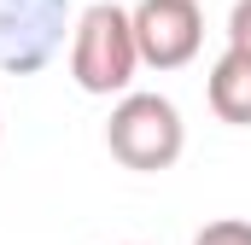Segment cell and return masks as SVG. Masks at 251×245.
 I'll return each instance as SVG.
<instances>
[{"label":"cell","mask_w":251,"mask_h":245,"mask_svg":"<svg viewBox=\"0 0 251 245\" xmlns=\"http://www.w3.org/2000/svg\"><path fill=\"white\" fill-rule=\"evenodd\" d=\"M128 18H134L140 64H152V70H181L204 47V12H199V0H140Z\"/></svg>","instance_id":"obj_4"},{"label":"cell","mask_w":251,"mask_h":245,"mask_svg":"<svg viewBox=\"0 0 251 245\" xmlns=\"http://www.w3.org/2000/svg\"><path fill=\"white\" fill-rule=\"evenodd\" d=\"M140 70V41H134V18L123 6L100 0L76 18L70 29V76L82 94H128Z\"/></svg>","instance_id":"obj_1"},{"label":"cell","mask_w":251,"mask_h":245,"mask_svg":"<svg viewBox=\"0 0 251 245\" xmlns=\"http://www.w3.org/2000/svg\"><path fill=\"white\" fill-rule=\"evenodd\" d=\"M228 47L251 53V0H234V12H228Z\"/></svg>","instance_id":"obj_7"},{"label":"cell","mask_w":251,"mask_h":245,"mask_svg":"<svg viewBox=\"0 0 251 245\" xmlns=\"http://www.w3.org/2000/svg\"><path fill=\"white\" fill-rule=\"evenodd\" d=\"M105 146H111V158L123 170L158 175V170H170L181 158L187 128H181V111L164 94H123L111 122H105Z\"/></svg>","instance_id":"obj_2"},{"label":"cell","mask_w":251,"mask_h":245,"mask_svg":"<svg viewBox=\"0 0 251 245\" xmlns=\"http://www.w3.org/2000/svg\"><path fill=\"white\" fill-rule=\"evenodd\" d=\"M193 245H251V222H240V216H216V222H204V228L193 234Z\"/></svg>","instance_id":"obj_6"},{"label":"cell","mask_w":251,"mask_h":245,"mask_svg":"<svg viewBox=\"0 0 251 245\" xmlns=\"http://www.w3.org/2000/svg\"><path fill=\"white\" fill-rule=\"evenodd\" d=\"M204 94H210V111H216L222 122L251 128V53L228 47L222 59L210 64V82H204Z\"/></svg>","instance_id":"obj_5"},{"label":"cell","mask_w":251,"mask_h":245,"mask_svg":"<svg viewBox=\"0 0 251 245\" xmlns=\"http://www.w3.org/2000/svg\"><path fill=\"white\" fill-rule=\"evenodd\" d=\"M70 29V0H0V70L35 76L47 70Z\"/></svg>","instance_id":"obj_3"}]
</instances>
